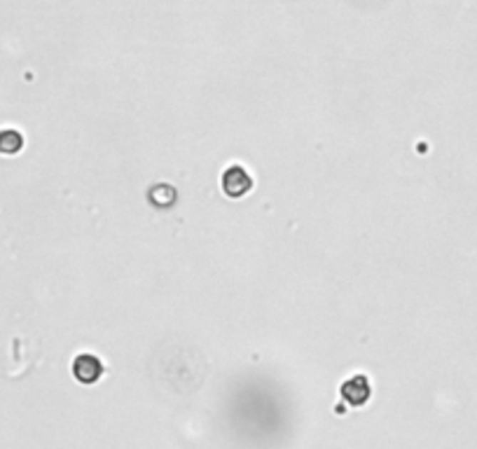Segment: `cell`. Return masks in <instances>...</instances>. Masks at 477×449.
Returning a JSON list of instances; mask_svg holds the SVG:
<instances>
[{
	"mask_svg": "<svg viewBox=\"0 0 477 449\" xmlns=\"http://www.w3.org/2000/svg\"><path fill=\"white\" fill-rule=\"evenodd\" d=\"M220 185H222V192L227 194L230 199H241L253 190V178H250V173L244 166L232 164L230 168H225Z\"/></svg>",
	"mask_w": 477,
	"mask_h": 449,
	"instance_id": "cell-1",
	"label": "cell"
},
{
	"mask_svg": "<svg viewBox=\"0 0 477 449\" xmlns=\"http://www.w3.org/2000/svg\"><path fill=\"white\" fill-rule=\"evenodd\" d=\"M73 377L80 381V384H96L98 379L103 377V360L94 353H80L78 358L73 360Z\"/></svg>",
	"mask_w": 477,
	"mask_h": 449,
	"instance_id": "cell-2",
	"label": "cell"
},
{
	"mask_svg": "<svg viewBox=\"0 0 477 449\" xmlns=\"http://www.w3.org/2000/svg\"><path fill=\"white\" fill-rule=\"evenodd\" d=\"M339 393L351 405V408H363V405L370 400V395H372L370 379H367L365 375H354L351 379H347L344 384H342Z\"/></svg>",
	"mask_w": 477,
	"mask_h": 449,
	"instance_id": "cell-3",
	"label": "cell"
},
{
	"mask_svg": "<svg viewBox=\"0 0 477 449\" xmlns=\"http://www.w3.org/2000/svg\"><path fill=\"white\" fill-rule=\"evenodd\" d=\"M24 148V136L16 129L0 131V155H16Z\"/></svg>",
	"mask_w": 477,
	"mask_h": 449,
	"instance_id": "cell-4",
	"label": "cell"
}]
</instances>
